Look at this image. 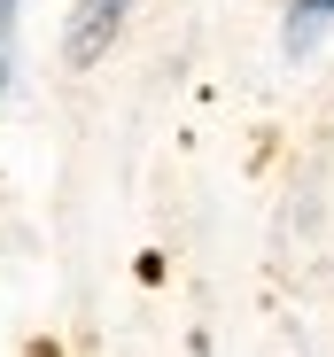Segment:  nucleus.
<instances>
[{
    "instance_id": "f257e3e1",
    "label": "nucleus",
    "mask_w": 334,
    "mask_h": 357,
    "mask_svg": "<svg viewBox=\"0 0 334 357\" xmlns=\"http://www.w3.org/2000/svg\"><path fill=\"white\" fill-rule=\"evenodd\" d=\"M125 16H132V0H70V31H63V63H70V70H93L101 54H109V39L125 31Z\"/></svg>"
},
{
    "instance_id": "f03ea898",
    "label": "nucleus",
    "mask_w": 334,
    "mask_h": 357,
    "mask_svg": "<svg viewBox=\"0 0 334 357\" xmlns=\"http://www.w3.org/2000/svg\"><path fill=\"white\" fill-rule=\"evenodd\" d=\"M326 24H334V0H288V47H296V54H303Z\"/></svg>"
},
{
    "instance_id": "7ed1b4c3",
    "label": "nucleus",
    "mask_w": 334,
    "mask_h": 357,
    "mask_svg": "<svg viewBox=\"0 0 334 357\" xmlns=\"http://www.w3.org/2000/svg\"><path fill=\"white\" fill-rule=\"evenodd\" d=\"M8 39H16V0H0V78H8Z\"/></svg>"
},
{
    "instance_id": "20e7f679",
    "label": "nucleus",
    "mask_w": 334,
    "mask_h": 357,
    "mask_svg": "<svg viewBox=\"0 0 334 357\" xmlns=\"http://www.w3.org/2000/svg\"><path fill=\"white\" fill-rule=\"evenodd\" d=\"M195 357H210V342H202V334H195Z\"/></svg>"
}]
</instances>
